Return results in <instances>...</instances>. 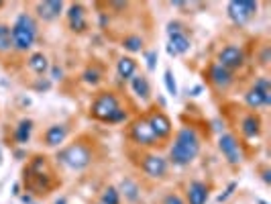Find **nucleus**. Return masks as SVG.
Instances as JSON below:
<instances>
[{
    "label": "nucleus",
    "mask_w": 271,
    "mask_h": 204,
    "mask_svg": "<svg viewBox=\"0 0 271 204\" xmlns=\"http://www.w3.org/2000/svg\"><path fill=\"white\" fill-rule=\"evenodd\" d=\"M200 153V137L194 129L184 127L176 135V143L170 149V160L174 166H190Z\"/></svg>",
    "instance_id": "f257e3e1"
},
{
    "label": "nucleus",
    "mask_w": 271,
    "mask_h": 204,
    "mask_svg": "<svg viewBox=\"0 0 271 204\" xmlns=\"http://www.w3.org/2000/svg\"><path fill=\"white\" fill-rule=\"evenodd\" d=\"M92 115L104 123H121L127 119V113L121 109L119 100L111 92H102L92 105Z\"/></svg>",
    "instance_id": "f03ea898"
},
{
    "label": "nucleus",
    "mask_w": 271,
    "mask_h": 204,
    "mask_svg": "<svg viewBox=\"0 0 271 204\" xmlns=\"http://www.w3.org/2000/svg\"><path fill=\"white\" fill-rule=\"evenodd\" d=\"M11 35H13V47H17L19 51H27L33 47V43L37 39V23L33 21L31 15L23 13L17 17V21L11 29Z\"/></svg>",
    "instance_id": "7ed1b4c3"
},
{
    "label": "nucleus",
    "mask_w": 271,
    "mask_h": 204,
    "mask_svg": "<svg viewBox=\"0 0 271 204\" xmlns=\"http://www.w3.org/2000/svg\"><path fill=\"white\" fill-rule=\"evenodd\" d=\"M58 160L64 166H68L70 170H84L92 162V153L84 143H74V145L66 147L64 151H60Z\"/></svg>",
    "instance_id": "20e7f679"
},
{
    "label": "nucleus",
    "mask_w": 271,
    "mask_h": 204,
    "mask_svg": "<svg viewBox=\"0 0 271 204\" xmlns=\"http://www.w3.org/2000/svg\"><path fill=\"white\" fill-rule=\"evenodd\" d=\"M257 9L259 5L253 0H231L227 7V15L235 25H247L255 17Z\"/></svg>",
    "instance_id": "39448f33"
},
{
    "label": "nucleus",
    "mask_w": 271,
    "mask_h": 204,
    "mask_svg": "<svg viewBox=\"0 0 271 204\" xmlns=\"http://www.w3.org/2000/svg\"><path fill=\"white\" fill-rule=\"evenodd\" d=\"M219 147H221V151H223V156L229 160V164L239 166V164L243 162V151H241L237 139H235L231 133L221 135V139H219Z\"/></svg>",
    "instance_id": "423d86ee"
},
{
    "label": "nucleus",
    "mask_w": 271,
    "mask_h": 204,
    "mask_svg": "<svg viewBox=\"0 0 271 204\" xmlns=\"http://www.w3.org/2000/svg\"><path fill=\"white\" fill-rule=\"evenodd\" d=\"M245 62V54H243V49L235 47V45H229L225 47L221 54H219V66L227 68L229 72L235 70V68H241Z\"/></svg>",
    "instance_id": "0eeeda50"
},
{
    "label": "nucleus",
    "mask_w": 271,
    "mask_h": 204,
    "mask_svg": "<svg viewBox=\"0 0 271 204\" xmlns=\"http://www.w3.org/2000/svg\"><path fill=\"white\" fill-rule=\"evenodd\" d=\"M131 137L139 145H155L157 143V135L151 129L149 121H137L133 125V129H131Z\"/></svg>",
    "instance_id": "6e6552de"
},
{
    "label": "nucleus",
    "mask_w": 271,
    "mask_h": 204,
    "mask_svg": "<svg viewBox=\"0 0 271 204\" xmlns=\"http://www.w3.org/2000/svg\"><path fill=\"white\" fill-rule=\"evenodd\" d=\"M141 168L149 178H164L168 174V162L161 156H147L143 160Z\"/></svg>",
    "instance_id": "1a4fd4ad"
},
{
    "label": "nucleus",
    "mask_w": 271,
    "mask_h": 204,
    "mask_svg": "<svg viewBox=\"0 0 271 204\" xmlns=\"http://www.w3.org/2000/svg\"><path fill=\"white\" fill-rule=\"evenodd\" d=\"M64 13V3L62 0H45V3L37 5V15L43 21H56Z\"/></svg>",
    "instance_id": "9d476101"
},
{
    "label": "nucleus",
    "mask_w": 271,
    "mask_h": 204,
    "mask_svg": "<svg viewBox=\"0 0 271 204\" xmlns=\"http://www.w3.org/2000/svg\"><path fill=\"white\" fill-rule=\"evenodd\" d=\"M245 102L251 107V109H259V107H267L271 105V92H263L259 88H251L247 94H245Z\"/></svg>",
    "instance_id": "9b49d317"
},
{
    "label": "nucleus",
    "mask_w": 271,
    "mask_h": 204,
    "mask_svg": "<svg viewBox=\"0 0 271 204\" xmlns=\"http://www.w3.org/2000/svg\"><path fill=\"white\" fill-rule=\"evenodd\" d=\"M68 137V127L66 125H51L45 133V145L47 147H60Z\"/></svg>",
    "instance_id": "f8f14e48"
},
{
    "label": "nucleus",
    "mask_w": 271,
    "mask_h": 204,
    "mask_svg": "<svg viewBox=\"0 0 271 204\" xmlns=\"http://www.w3.org/2000/svg\"><path fill=\"white\" fill-rule=\"evenodd\" d=\"M210 82L214 84V86H219V88H229L231 84H233V74L227 70V68H223V66H212L210 68Z\"/></svg>",
    "instance_id": "ddd939ff"
},
{
    "label": "nucleus",
    "mask_w": 271,
    "mask_h": 204,
    "mask_svg": "<svg viewBox=\"0 0 271 204\" xmlns=\"http://www.w3.org/2000/svg\"><path fill=\"white\" fill-rule=\"evenodd\" d=\"M149 125H151V129L155 131L157 139H164V137H168V135L172 133V121H170L166 115H161V113L153 115L151 121H149Z\"/></svg>",
    "instance_id": "4468645a"
},
{
    "label": "nucleus",
    "mask_w": 271,
    "mask_h": 204,
    "mask_svg": "<svg viewBox=\"0 0 271 204\" xmlns=\"http://www.w3.org/2000/svg\"><path fill=\"white\" fill-rule=\"evenodd\" d=\"M68 17H70V27L78 33H82L88 23H86V13H84V7L82 5H72L70 11H68Z\"/></svg>",
    "instance_id": "2eb2a0df"
},
{
    "label": "nucleus",
    "mask_w": 271,
    "mask_h": 204,
    "mask_svg": "<svg viewBox=\"0 0 271 204\" xmlns=\"http://www.w3.org/2000/svg\"><path fill=\"white\" fill-rule=\"evenodd\" d=\"M208 200V188L204 182H192L188 188V202L190 204H206Z\"/></svg>",
    "instance_id": "dca6fc26"
},
{
    "label": "nucleus",
    "mask_w": 271,
    "mask_h": 204,
    "mask_svg": "<svg viewBox=\"0 0 271 204\" xmlns=\"http://www.w3.org/2000/svg\"><path fill=\"white\" fill-rule=\"evenodd\" d=\"M135 70H137V62L133 58H121L117 64V72L123 80H131L135 76Z\"/></svg>",
    "instance_id": "f3484780"
},
{
    "label": "nucleus",
    "mask_w": 271,
    "mask_h": 204,
    "mask_svg": "<svg viewBox=\"0 0 271 204\" xmlns=\"http://www.w3.org/2000/svg\"><path fill=\"white\" fill-rule=\"evenodd\" d=\"M131 86H133V92H135L139 98H143V100L149 98L151 88H149V82H147L145 76H133V78H131Z\"/></svg>",
    "instance_id": "a211bd4d"
},
{
    "label": "nucleus",
    "mask_w": 271,
    "mask_h": 204,
    "mask_svg": "<svg viewBox=\"0 0 271 204\" xmlns=\"http://www.w3.org/2000/svg\"><path fill=\"white\" fill-rule=\"evenodd\" d=\"M31 133H33V121H29V119L21 121L19 127H17V131H15L17 143H19V145H27L29 139H31Z\"/></svg>",
    "instance_id": "6ab92c4d"
},
{
    "label": "nucleus",
    "mask_w": 271,
    "mask_h": 204,
    "mask_svg": "<svg viewBox=\"0 0 271 204\" xmlns=\"http://www.w3.org/2000/svg\"><path fill=\"white\" fill-rule=\"evenodd\" d=\"M168 45L176 51V56H178V54H188V51H190V39H188L184 33L170 35V43H168Z\"/></svg>",
    "instance_id": "aec40b11"
},
{
    "label": "nucleus",
    "mask_w": 271,
    "mask_h": 204,
    "mask_svg": "<svg viewBox=\"0 0 271 204\" xmlns=\"http://www.w3.org/2000/svg\"><path fill=\"white\" fill-rule=\"evenodd\" d=\"M241 129H243V135H245V137H255V135H259V131H261V121H259V117H255V115L245 117Z\"/></svg>",
    "instance_id": "412c9836"
},
{
    "label": "nucleus",
    "mask_w": 271,
    "mask_h": 204,
    "mask_svg": "<svg viewBox=\"0 0 271 204\" xmlns=\"http://www.w3.org/2000/svg\"><path fill=\"white\" fill-rule=\"evenodd\" d=\"M29 68H31L35 74L43 76V74L47 72V68H49V64H47V58H45L43 54H33V56L29 58Z\"/></svg>",
    "instance_id": "4be33fe9"
},
{
    "label": "nucleus",
    "mask_w": 271,
    "mask_h": 204,
    "mask_svg": "<svg viewBox=\"0 0 271 204\" xmlns=\"http://www.w3.org/2000/svg\"><path fill=\"white\" fill-rule=\"evenodd\" d=\"M11 47H13L11 27L0 25V54H5V51H11Z\"/></svg>",
    "instance_id": "5701e85b"
},
{
    "label": "nucleus",
    "mask_w": 271,
    "mask_h": 204,
    "mask_svg": "<svg viewBox=\"0 0 271 204\" xmlns=\"http://www.w3.org/2000/svg\"><path fill=\"white\" fill-rule=\"evenodd\" d=\"M123 47H125L127 51H131V54H137V51L143 49V39H141L139 35H129V37H125Z\"/></svg>",
    "instance_id": "b1692460"
},
{
    "label": "nucleus",
    "mask_w": 271,
    "mask_h": 204,
    "mask_svg": "<svg viewBox=\"0 0 271 204\" xmlns=\"http://www.w3.org/2000/svg\"><path fill=\"white\" fill-rule=\"evenodd\" d=\"M121 202V192L117 188H106L102 192V198H100V204H119Z\"/></svg>",
    "instance_id": "393cba45"
},
{
    "label": "nucleus",
    "mask_w": 271,
    "mask_h": 204,
    "mask_svg": "<svg viewBox=\"0 0 271 204\" xmlns=\"http://www.w3.org/2000/svg\"><path fill=\"white\" fill-rule=\"evenodd\" d=\"M121 190L125 192V196H127L129 200H137V198H139V188H137V184H135L133 180H123Z\"/></svg>",
    "instance_id": "a878e982"
},
{
    "label": "nucleus",
    "mask_w": 271,
    "mask_h": 204,
    "mask_svg": "<svg viewBox=\"0 0 271 204\" xmlns=\"http://www.w3.org/2000/svg\"><path fill=\"white\" fill-rule=\"evenodd\" d=\"M100 76H102V74H100V70H96V68H88V70L84 72V76H82V78H84V82H86V84L96 86V84L100 82Z\"/></svg>",
    "instance_id": "bb28decb"
},
{
    "label": "nucleus",
    "mask_w": 271,
    "mask_h": 204,
    "mask_svg": "<svg viewBox=\"0 0 271 204\" xmlns=\"http://www.w3.org/2000/svg\"><path fill=\"white\" fill-rule=\"evenodd\" d=\"M164 82H166V88H168V92H170L172 96H178V84H176V78H174L172 70H168V72L164 74Z\"/></svg>",
    "instance_id": "cd10ccee"
},
{
    "label": "nucleus",
    "mask_w": 271,
    "mask_h": 204,
    "mask_svg": "<svg viewBox=\"0 0 271 204\" xmlns=\"http://www.w3.org/2000/svg\"><path fill=\"white\" fill-rule=\"evenodd\" d=\"M157 68V51H149L147 54V70L153 72Z\"/></svg>",
    "instance_id": "c85d7f7f"
},
{
    "label": "nucleus",
    "mask_w": 271,
    "mask_h": 204,
    "mask_svg": "<svg viewBox=\"0 0 271 204\" xmlns=\"http://www.w3.org/2000/svg\"><path fill=\"white\" fill-rule=\"evenodd\" d=\"M168 33H170V35H178V33H184V29H182V23H170V25H168Z\"/></svg>",
    "instance_id": "c756f323"
},
{
    "label": "nucleus",
    "mask_w": 271,
    "mask_h": 204,
    "mask_svg": "<svg viewBox=\"0 0 271 204\" xmlns=\"http://www.w3.org/2000/svg\"><path fill=\"white\" fill-rule=\"evenodd\" d=\"M255 88H259V90H263V92H271V90H269V80H267V78H259V80L255 82Z\"/></svg>",
    "instance_id": "7c9ffc66"
},
{
    "label": "nucleus",
    "mask_w": 271,
    "mask_h": 204,
    "mask_svg": "<svg viewBox=\"0 0 271 204\" xmlns=\"http://www.w3.org/2000/svg\"><path fill=\"white\" fill-rule=\"evenodd\" d=\"M164 204H184V200L180 196H176V194H170V196H166Z\"/></svg>",
    "instance_id": "2f4dec72"
},
{
    "label": "nucleus",
    "mask_w": 271,
    "mask_h": 204,
    "mask_svg": "<svg viewBox=\"0 0 271 204\" xmlns=\"http://www.w3.org/2000/svg\"><path fill=\"white\" fill-rule=\"evenodd\" d=\"M62 76H64V70H62V68H58V66L51 68V78H53V80H62Z\"/></svg>",
    "instance_id": "473e14b6"
},
{
    "label": "nucleus",
    "mask_w": 271,
    "mask_h": 204,
    "mask_svg": "<svg viewBox=\"0 0 271 204\" xmlns=\"http://www.w3.org/2000/svg\"><path fill=\"white\" fill-rule=\"evenodd\" d=\"M235 188H237V184H231V186H229V188H227V192H225V194H221V196H219V200H221V202H223V200H227V198H229V196H231V194H233V190H235Z\"/></svg>",
    "instance_id": "72a5a7b5"
},
{
    "label": "nucleus",
    "mask_w": 271,
    "mask_h": 204,
    "mask_svg": "<svg viewBox=\"0 0 271 204\" xmlns=\"http://www.w3.org/2000/svg\"><path fill=\"white\" fill-rule=\"evenodd\" d=\"M263 180H265V182H267V184H269V182H271V178H269V170H265V172H263Z\"/></svg>",
    "instance_id": "f704fd0d"
},
{
    "label": "nucleus",
    "mask_w": 271,
    "mask_h": 204,
    "mask_svg": "<svg viewBox=\"0 0 271 204\" xmlns=\"http://www.w3.org/2000/svg\"><path fill=\"white\" fill-rule=\"evenodd\" d=\"M200 92H202V88H200V86H196V88H194V90H192V96H198V94H200Z\"/></svg>",
    "instance_id": "c9c22d12"
},
{
    "label": "nucleus",
    "mask_w": 271,
    "mask_h": 204,
    "mask_svg": "<svg viewBox=\"0 0 271 204\" xmlns=\"http://www.w3.org/2000/svg\"><path fill=\"white\" fill-rule=\"evenodd\" d=\"M23 202L25 204H31V196H23Z\"/></svg>",
    "instance_id": "e433bc0d"
},
{
    "label": "nucleus",
    "mask_w": 271,
    "mask_h": 204,
    "mask_svg": "<svg viewBox=\"0 0 271 204\" xmlns=\"http://www.w3.org/2000/svg\"><path fill=\"white\" fill-rule=\"evenodd\" d=\"M56 204H68V200L66 198H60V200H56Z\"/></svg>",
    "instance_id": "4c0bfd02"
},
{
    "label": "nucleus",
    "mask_w": 271,
    "mask_h": 204,
    "mask_svg": "<svg viewBox=\"0 0 271 204\" xmlns=\"http://www.w3.org/2000/svg\"><path fill=\"white\" fill-rule=\"evenodd\" d=\"M0 160H3V149H0Z\"/></svg>",
    "instance_id": "58836bf2"
},
{
    "label": "nucleus",
    "mask_w": 271,
    "mask_h": 204,
    "mask_svg": "<svg viewBox=\"0 0 271 204\" xmlns=\"http://www.w3.org/2000/svg\"><path fill=\"white\" fill-rule=\"evenodd\" d=\"M259 204H267V202H263V200H259Z\"/></svg>",
    "instance_id": "ea45409f"
},
{
    "label": "nucleus",
    "mask_w": 271,
    "mask_h": 204,
    "mask_svg": "<svg viewBox=\"0 0 271 204\" xmlns=\"http://www.w3.org/2000/svg\"><path fill=\"white\" fill-rule=\"evenodd\" d=\"M0 7H3V3H0Z\"/></svg>",
    "instance_id": "a19ab883"
}]
</instances>
